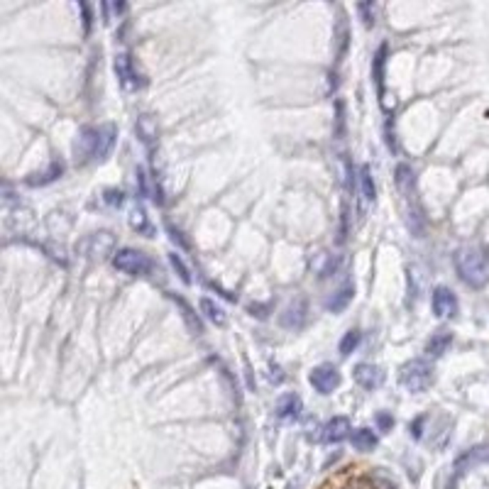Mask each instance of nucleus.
<instances>
[{
	"mask_svg": "<svg viewBox=\"0 0 489 489\" xmlns=\"http://www.w3.org/2000/svg\"><path fill=\"white\" fill-rule=\"evenodd\" d=\"M455 272L472 289H482L489 281V262L477 248H460L453 257Z\"/></svg>",
	"mask_w": 489,
	"mask_h": 489,
	"instance_id": "obj_1",
	"label": "nucleus"
},
{
	"mask_svg": "<svg viewBox=\"0 0 489 489\" xmlns=\"http://www.w3.org/2000/svg\"><path fill=\"white\" fill-rule=\"evenodd\" d=\"M116 142V127L103 125V127H83L76 142V154L83 162L91 160H105L108 152L113 149Z\"/></svg>",
	"mask_w": 489,
	"mask_h": 489,
	"instance_id": "obj_2",
	"label": "nucleus"
},
{
	"mask_svg": "<svg viewBox=\"0 0 489 489\" xmlns=\"http://www.w3.org/2000/svg\"><path fill=\"white\" fill-rule=\"evenodd\" d=\"M402 387L411 394H424L431 384H433V367L426 360H411L402 367Z\"/></svg>",
	"mask_w": 489,
	"mask_h": 489,
	"instance_id": "obj_3",
	"label": "nucleus"
},
{
	"mask_svg": "<svg viewBox=\"0 0 489 489\" xmlns=\"http://www.w3.org/2000/svg\"><path fill=\"white\" fill-rule=\"evenodd\" d=\"M113 267L127 276H144V274H149V270H152V262H149L147 254L138 252V250L122 248L113 254Z\"/></svg>",
	"mask_w": 489,
	"mask_h": 489,
	"instance_id": "obj_4",
	"label": "nucleus"
},
{
	"mask_svg": "<svg viewBox=\"0 0 489 489\" xmlns=\"http://www.w3.org/2000/svg\"><path fill=\"white\" fill-rule=\"evenodd\" d=\"M308 382H311V387H314L318 394H333V391L340 387V372H338V367H333V365H318V367L311 369V374H308Z\"/></svg>",
	"mask_w": 489,
	"mask_h": 489,
	"instance_id": "obj_5",
	"label": "nucleus"
},
{
	"mask_svg": "<svg viewBox=\"0 0 489 489\" xmlns=\"http://www.w3.org/2000/svg\"><path fill=\"white\" fill-rule=\"evenodd\" d=\"M431 306H433V314L438 318H453L457 314V298L448 286H438L435 289L433 298H431Z\"/></svg>",
	"mask_w": 489,
	"mask_h": 489,
	"instance_id": "obj_6",
	"label": "nucleus"
},
{
	"mask_svg": "<svg viewBox=\"0 0 489 489\" xmlns=\"http://www.w3.org/2000/svg\"><path fill=\"white\" fill-rule=\"evenodd\" d=\"M352 377H355V382H358L362 389H380L382 384H384V372H382L377 365H367V362H360L358 367H355V372H352Z\"/></svg>",
	"mask_w": 489,
	"mask_h": 489,
	"instance_id": "obj_7",
	"label": "nucleus"
},
{
	"mask_svg": "<svg viewBox=\"0 0 489 489\" xmlns=\"http://www.w3.org/2000/svg\"><path fill=\"white\" fill-rule=\"evenodd\" d=\"M116 74H118V78H120V83L125 88H140V86H144V81H142V76H140V72L135 69V64H132V59L127 54H118L116 56Z\"/></svg>",
	"mask_w": 489,
	"mask_h": 489,
	"instance_id": "obj_8",
	"label": "nucleus"
},
{
	"mask_svg": "<svg viewBox=\"0 0 489 489\" xmlns=\"http://www.w3.org/2000/svg\"><path fill=\"white\" fill-rule=\"evenodd\" d=\"M113 245H116V240H113L110 232H96V235H88L86 240L78 245V252H83V257H96V254L100 257V254L108 252Z\"/></svg>",
	"mask_w": 489,
	"mask_h": 489,
	"instance_id": "obj_9",
	"label": "nucleus"
},
{
	"mask_svg": "<svg viewBox=\"0 0 489 489\" xmlns=\"http://www.w3.org/2000/svg\"><path fill=\"white\" fill-rule=\"evenodd\" d=\"M306 318H308V306H306V301H303V298H296V301H294L292 306H286V311L281 314L279 323L284 325V328H289V330H298V328H303Z\"/></svg>",
	"mask_w": 489,
	"mask_h": 489,
	"instance_id": "obj_10",
	"label": "nucleus"
},
{
	"mask_svg": "<svg viewBox=\"0 0 489 489\" xmlns=\"http://www.w3.org/2000/svg\"><path fill=\"white\" fill-rule=\"evenodd\" d=\"M350 421H347L345 416H333L325 424V428H323V438H325V443H340V440H345L347 435H350Z\"/></svg>",
	"mask_w": 489,
	"mask_h": 489,
	"instance_id": "obj_11",
	"label": "nucleus"
},
{
	"mask_svg": "<svg viewBox=\"0 0 489 489\" xmlns=\"http://www.w3.org/2000/svg\"><path fill=\"white\" fill-rule=\"evenodd\" d=\"M450 345H453L450 330H435L433 336H431V340L426 343V352H428L431 358H443Z\"/></svg>",
	"mask_w": 489,
	"mask_h": 489,
	"instance_id": "obj_12",
	"label": "nucleus"
},
{
	"mask_svg": "<svg viewBox=\"0 0 489 489\" xmlns=\"http://www.w3.org/2000/svg\"><path fill=\"white\" fill-rule=\"evenodd\" d=\"M303 411L301 396L298 394H284L276 402V416L279 418H298Z\"/></svg>",
	"mask_w": 489,
	"mask_h": 489,
	"instance_id": "obj_13",
	"label": "nucleus"
},
{
	"mask_svg": "<svg viewBox=\"0 0 489 489\" xmlns=\"http://www.w3.org/2000/svg\"><path fill=\"white\" fill-rule=\"evenodd\" d=\"M352 296H355V286H352L350 281H347L345 286H340V289H338V292L328 298L325 308H328L330 314H343V311L347 308V303L352 301Z\"/></svg>",
	"mask_w": 489,
	"mask_h": 489,
	"instance_id": "obj_14",
	"label": "nucleus"
},
{
	"mask_svg": "<svg viewBox=\"0 0 489 489\" xmlns=\"http://www.w3.org/2000/svg\"><path fill=\"white\" fill-rule=\"evenodd\" d=\"M396 186H399V191L406 196V201H411L413 188H416V174H413V169L409 164L396 166Z\"/></svg>",
	"mask_w": 489,
	"mask_h": 489,
	"instance_id": "obj_15",
	"label": "nucleus"
},
{
	"mask_svg": "<svg viewBox=\"0 0 489 489\" xmlns=\"http://www.w3.org/2000/svg\"><path fill=\"white\" fill-rule=\"evenodd\" d=\"M138 135H140V140H142L144 144H147L149 149H152V144H154V140H157V122H154V118L152 116H140L138 118Z\"/></svg>",
	"mask_w": 489,
	"mask_h": 489,
	"instance_id": "obj_16",
	"label": "nucleus"
},
{
	"mask_svg": "<svg viewBox=\"0 0 489 489\" xmlns=\"http://www.w3.org/2000/svg\"><path fill=\"white\" fill-rule=\"evenodd\" d=\"M171 301H174L176 306L182 308V316H184V320H186L188 330H191V333H196V336H201V333H204V325H201V320H198V316L193 314V308L188 306V303L184 301L182 296H171Z\"/></svg>",
	"mask_w": 489,
	"mask_h": 489,
	"instance_id": "obj_17",
	"label": "nucleus"
},
{
	"mask_svg": "<svg viewBox=\"0 0 489 489\" xmlns=\"http://www.w3.org/2000/svg\"><path fill=\"white\" fill-rule=\"evenodd\" d=\"M350 440H352V446L358 448V450H362V453H369V450L377 448V435H374L369 428H358L355 433L350 435Z\"/></svg>",
	"mask_w": 489,
	"mask_h": 489,
	"instance_id": "obj_18",
	"label": "nucleus"
},
{
	"mask_svg": "<svg viewBox=\"0 0 489 489\" xmlns=\"http://www.w3.org/2000/svg\"><path fill=\"white\" fill-rule=\"evenodd\" d=\"M61 171H64V164H61V162H52L50 169L42 171V174H34L32 179H28V184L30 186H44V184H52L56 176H61Z\"/></svg>",
	"mask_w": 489,
	"mask_h": 489,
	"instance_id": "obj_19",
	"label": "nucleus"
},
{
	"mask_svg": "<svg viewBox=\"0 0 489 489\" xmlns=\"http://www.w3.org/2000/svg\"><path fill=\"white\" fill-rule=\"evenodd\" d=\"M360 186H362L365 201L374 204V198H377V186H374V179H372V171H369V166H362V171H360Z\"/></svg>",
	"mask_w": 489,
	"mask_h": 489,
	"instance_id": "obj_20",
	"label": "nucleus"
},
{
	"mask_svg": "<svg viewBox=\"0 0 489 489\" xmlns=\"http://www.w3.org/2000/svg\"><path fill=\"white\" fill-rule=\"evenodd\" d=\"M384 64H387V44H382L377 54H374V81L380 86V94H382V86H384Z\"/></svg>",
	"mask_w": 489,
	"mask_h": 489,
	"instance_id": "obj_21",
	"label": "nucleus"
},
{
	"mask_svg": "<svg viewBox=\"0 0 489 489\" xmlns=\"http://www.w3.org/2000/svg\"><path fill=\"white\" fill-rule=\"evenodd\" d=\"M201 311H204L206 318L213 320L215 325H226V314H223L210 298H201Z\"/></svg>",
	"mask_w": 489,
	"mask_h": 489,
	"instance_id": "obj_22",
	"label": "nucleus"
},
{
	"mask_svg": "<svg viewBox=\"0 0 489 489\" xmlns=\"http://www.w3.org/2000/svg\"><path fill=\"white\" fill-rule=\"evenodd\" d=\"M360 340H362V336H360V330H347L345 338H343V340H340V355H343V358H347L350 352L358 350Z\"/></svg>",
	"mask_w": 489,
	"mask_h": 489,
	"instance_id": "obj_23",
	"label": "nucleus"
},
{
	"mask_svg": "<svg viewBox=\"0 0 489 489\" xmlns=\"http://www.w3.org/2000/svg\"><path fill=\"white\" fill-rule=\"evenodd\" d=\"M130 226L135 228V230H138V232H149V220H147V215H144V210H142V208L132 210V215H130Z\"/></svg>",
	"mask_w": 489,
	"mask_h": 489,
	"instance_id": "obj_24",
	"label": "nucleus"
},
{
	"mask_svg": "<svg viewBox=\"0 0 489 489\" xmlns=\"http://www.w3.org/2000/svg\"><path fill=\"white\" fill-rule=\"evenodd\" d=\"M169 262H171V267H174L176 272H179V276H182V281L184 284H191V274H188V267L182 262V257L179 254H169Z\"/></svg>",
	"mask_w": 489,
	"mask_h": 489,
	"instance_id": "obj_25",
	"label": "nucleus"
},
{
	"mask_svg": "<svg viewBox=\"0 0 489 489\" xmlns=\"http://www.w3.org/2000/svg\"><path fill=\"white\" fill-rule=\"evenodd\" d=\"M374 421H377V428H380L382 433H389V431L394 428V418H391V413L380 411L377 416H374Z\"/></svg>",
	"mask_w": 489,
	"mask_h": 489,
	"instance_id": "obj_26",
	"label": "nucleus"
},
{
	"mask_svg": "<svg viewBox=\"0 0 489 489\" xmlns=\"http://www.w3.org/2000/svg\"><path fill=\"white\" fill-rule=\"evenodd\" d=\"M358 10H360V15H362L365 28H372L374 25V6L372 3H360Z\"/></svg>",
	"mask_w": 489,
	"mask_h": 489,
	"instance_id": "obj_27",
	"label": "nucleus"
},
{
	"mask_svg": "<svg viewBox=\"0 0 489 489\" xmlns=\"http://www.w3.org/2000/svg\"><path fill=\"white\" fill-rule=\"evenodd\" d=\"M103 201L108 206H120L122 204V191H116V188H108V191L103 193Z\"/></svg>",
	"mask_w": 489,
	"mask_h": 489,
	"instance_id": "obj_28",
	"label": "nucleus"
},
{
	"mask_svg": "<svg viewBox=\"0 0 489 489\" xmlns=\"http://www.w3.org/2000/svg\"><path fill=\"white\" fill-rule=\"evenodd\" d=\"M166 230H169V237H171V240H174V242H179V245H182V248H188V242L184 240V237H182V232L176 230V228L171 226V223H166Z\"/></svg>",
	"mask_w": 489,
	"mask_h": 489,
	"instance_id": "obj_29",
	"label": "nucleus"
},
{
	"mask_svg": "<svg viewBox=\"0 0 489 489\" xmlns=\"http://www.w3.org/2000/svg\"><path fill=\"white\" fill-rule=\"evenodd\" d=\"M78 8H81V12H83V32L88 34V32H91V10H88L86 3H81Z\"/></svg>",
	"mask_w": 489,
	"mask_h": 489,
	"instance_id": "obj_30",
	"label": "nucleus"
}]
</instances>
